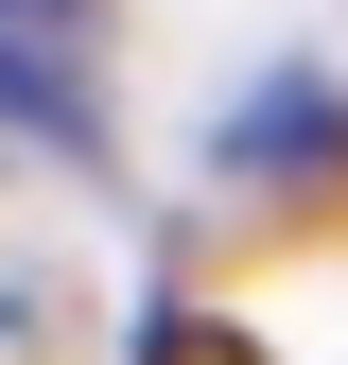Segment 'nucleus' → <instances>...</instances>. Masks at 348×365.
I'll return each instance as SVG.
<instances>
[{"instance_id": "1", "label": "nucleus", "mask_w": 348, "mask_h": 365, "mask_svg": "<svg viewBox=\"0 0 348 365\" xmlns=\"http://www.w3.org/2000/svg\"><path fill=\"white\" fill-rule=\"evenodd\" d=\"M0 122H87V0H0Z\"/></svg>"}]
</instances>
